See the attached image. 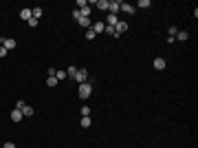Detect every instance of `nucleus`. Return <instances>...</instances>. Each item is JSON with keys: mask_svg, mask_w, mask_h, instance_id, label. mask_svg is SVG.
Instances as JSON below:
<instances>
[{"mask_svg": "<svg viewBox=\"0 0 198 148\" xmlns=\"http://www.w3.org/2000/svg\"><path fill=\"white\" fill-rule=\"evenodd\" d=\"M77 93H79L82 99H88L90 93H92V84H90V82H84V84H79V91H77Z\"/></svg>", "mask_w": 198, "mask_h": 148, "instance_id": "obj_1", "label": "nucleus"}, {"mask_svg": "<svg viewBox=\"0 0 198 148\" xmlns=\"http://www.w3.org/2000/svg\"><path fill=\"white\" fill-rule=\"evenodd\" d=\"M108 11H110L112 16H117V13L121 11V2H119V0H108Z\"/></svg>", "mask_w": 198, "mask_h": 148, "instance_id": "obj_2", "label": "nucleus"}, {"mask_svg": "<svg viewBox=\"0 0 198 148\" xmlns=\"http://www.w3.org/2000/svg\"><path fill=\"white\" fill-rule=\"evenodd\" d=\"M0 47H5L7 51H13L16 49V40L13 38H0Z\"/></svg>", "mask_w": 198, "mask_h": 148, "instance_id": "obj_3", "label": "nucleus"}, {"mask_svg": "<svg viewBox=\"0 0 198 148\" xmlns=\"http://www.w3.org/2000/svg\"><path fill=\"white\" fill-rule=\"evenodd\" d=\"M73 80H77L79 84H84V82H88V71H86V69H77V75H75Z\"/></svg>", "mask_w": 198, "mask_h": 148, "instance_id": "obj_4", "label": "nucleus"}, {"mask_svg": "<svg viewBox=\"0 0 198 148\" xmlns=\"http://www.w3.org/2000/svg\"><path fill=\"white\" fill-rule=\"evenodd\" d=\"M115 31H117L119 35H121V33H126V31H128V22H126V20H119V22L115 24Z\"/></svg>", "mask_w": 198, "mask_h": 148, "instance_id": "obj_5", "label": "nucleus"}, {"mask_svg": "<svg viewBox=\"0 0 198 148\" xmlns=\"http://www.w3.org/2000/svg\"><path fill=\"white\" fill-rule=\"evenodd\" d=\"M121 11H126L128 16H134V13H137V9L132 7V5H128V2H121Z\"/></svg>", "mask_w": 198, "mask_h": 148, "instance_id": "obj_6", "label": "nucleus"}, {"mask_svg": "<svg viewBox=\"0 0 198 148\" xmlns=\"http://www.w3.org/2000/svg\"><path fill=\"white\" fill-rule=\"evenodd\" d=\"M22 117H24V115H22V110H18V108L11 110V119H13L16 124H18V122H22Z\"/></svg>", "mask_w": 198, "mask_h": 148, "instance_id": "obj_7", "label": "nucleus"}, {"mask_svg": "<svg viewBox=\"0 0 198 148\" xmlns=\"http://www.w3.org/2000/svg\"><path fill=\"white\" fill-rule=\"evenodd\" d=\"M90 29L95 31V33H103V29H106V22H95V24L90 27Z\"/></svg>", "mask_w": 198, "mask_h": 148, "instance_id": "obj_8", "label": "nucleus"}, {"mask_svg": "<svg viewBox=\"0 0 198 148\" xmlns=\"http://www.w3.org/2000/svg\"><path fill=\"white\" fill-rule=\"evenodd\" d=\"M152 64H154V69H156V71H163V69H165V60H163V58H156Z\"/></svg>", "mask_w": 198, "mask_h": 148, "instance_id": "obj_9", "label": "nucleus"}, {"mask_svg": "<svg viewBox=\"0 0 198 148\" xmlns=\"http://www.w3.org/2000/svg\"><path fill=\"white\" fill-rule=\"evenodd\" d=\"M82 27H84V29H90V27H92V22H90V18H79V20H77Z\"/></svg>", "mask_w": 198, "mask_h": 148, "instance_id": "obj_10", "label": "nucleus"}, {"mask_svg": "<svg viewBox=\"0 0 198 148\" xmlns=\"http://www.w3.org/2000/svg\"><path fill=\"white\" fill-rule=\"evenodd\" d=\"M117 22H119V18H117V16H112V13H108V20H106V24H108V27H115Z\"/></svg>", "mask_w": 198, "mask_h": 148, "instance_id": "obj_11", "label": "nucleus"}, {"mask_svg": "<svg viewBox=\"0 0 198 148\" xmlns=\"http://www.w3.org/2000/svg\"><path fill=\"white\" fill-rule=\"evenodd\" d=\"M20 18H22V20H29V18H33L31 9H22V11H20Z\"/></svg>", "mask_w": 198, "mask_h": 148, "instance_id": "obj_12", "label": "nucleus"}, {"mask_svg": "<svg viewBox=\"0 0 198 148\" xmlns=\"http://www.w3.org/2000/svg\"><path fill=\"white\" fill-rule=\"evenodd\" d=\"M103 33H106V35H115V38H119V33L115 31V27H108V24H106V29H103Z\"/></svg>", "mask_w": 198, "mask_h": 148, "instance_id": "obj_13", "label": "nucleus"}, {"mask_svg": "<svg viewBox=\"0 0 198 148\" xmlns=\"http://www.w3.org/2000/svg\"><path fill=\"white\" fill-rule=\"evenodd\" d=\"M31 13H33V18L37 20V18H42V13H44V11H42V7H33V9H31Z\"/></svg>", "mask_w": 198, "mask_h": 148, "instance_id": "obj_14", "label": "nucleus"}, {"mask_svg": "<svg viewBox=\"0 0 198 148\" xmlns=\"http://www.w3.org/2000/svg\"><path fill=\"white\" fill-rule=\"evenodd\" d=\"M137 7H141V9H150V7H152V0H139Z\"/></svg>", "mask_w": 198, "mask_h": 148, "instance_id": "obj_15", "label": "nucleus"}, {"mask_svg": "<svg viewBox=\"0 0 198 148\" xmlns=\"http://www.w3.org/2000/svg\"><path fill=\"white\" fill-rule=\"evenodd\" d=\"M97 9H101V11H108V0H99V2H95Z\"/></svg>", "mask_w": 198, "mask_h": 148, "instance_id": "obj_16", "label": "nucleus"}, {"mask_svg": "<svg viewBox=\"0 0 198 148\" xmlns=\"http://www.w3.org/2000/svg\"><path fill=\"white\" fill-rule=\"evenodd\" d=\"M66 78H68V75H66V71H55V80H57V82H62Z\"/></svg>", "mask_w": 198, "mask_h": 148, "instance_id": "obj_17", "label": "nucleus"}, {"mask_svg": "<svg viewBox=\"0 0 198 148\" xmlns=\"http://www.w3.org/2000/svg\"><path fill=\"white\" fill-rule=\"evenodd\" d=\"M176 38L181 40V42H185L187 38H189V33H187V31H178V33H176Z\"/></svg>", "mask_w": 198, "mask_h": 148, "instance_id": "obj_18", "label": "nucleus"}, {"mask_svg": "<svg viewBox=\"0 0 198 148\" xmlns=\"http://www.w3.org/2000/svg\"><path fill=\"white\" fill-rule=\"evenodd\" d=\"M22 115H24V117H31V115H33V108H31L29 104H26V106L22 108Z\"/></svg>", "mask_w": 198, "mask_h": 148, "instance_id": "obj_19", "label": "nucleus"}, {"mask_svg": "<svg viewBox=\"0 0 198 148\" xmlns=\"http://www.w3.org/2000/svg\"><path fill=\"white\" fill-rule=\"evenodd\" d=\"M66 75H68V78H75V75H77V69H75V67H68V69H66Z\"/></svg>", "mask_w": 198, "mask_h": 148, "instance_id": "obj_20", "label": "nucleus"}, {"mask_svg": "<svg viewBox=\"0 0 198 148\" xmlns=\"http://www.w3.org/2000/svg\"><path fill=\"white\" fill-rule=\"evenodd\" d=\"M90 117H82V128H90Z\"/></svg>", "mask_w": 198, "mask_h": 148, "instance_id": "obj_21", "label": "nucleus"}, {"mask_svg": "<svg viewBox=\"0 0 198 148\" xmlns=\"http://www.w3.org/2000/svg\"><path fill=\"white\" fill-rule=\"evenodd\" d=\"M167 38H176V33H178V29H176V27H169V29H167Z\"/></svg>", "mask_w": 198, "mask_h": 148, "instance_id": "obj_22", "label": "nucleus"}, {"mask_svg": "<svg viewBox=\"0 0 198 148\" xmlns=\"http://www.w3.org/2000/svg\"><path fill=\"white\" fill-rule=\"evenodd\" d=\"M46 86H57V80H55V78H46Z\"/></svg>", "mask_w": 198, "mask_h": 148, "instance_id": "obj_23", "label": "nucleus"}, {"mask_svg": "<svg viewBox=\"0 0 198 148\" xmlns=\"http://www.w3.org/2000/svg\"><path fill=\"white\" fill-rule=\"evenodd\" d=\"M95 31H92V29H86V40H95Z\"/></svg>", "mask_w": 198, "mask_h": 148, "instance_id": "obj_24", "label": "nucleus"}, {"mask_svg": "<svg viewBox=\"0 0 198 148\" xmlns=\"http://www.w3.org/2000/svg\"><path fill=\"white\" fill-rule=\"evenodd\" d=\"M82 117H90V108L88 106H82Z\"/></svg>", "mask_w": 198, "mask_h": 148, "instance_id": "obj_25", "label": "nucleus"}, {"mask_svg": "<svg viewBox=\"0 0 198 148\" xmlns=\"http://www.w3.org/2000/svg\"><path fill=\"white\" fill-rule=\"evenodd\" d=\"M24 106H26V102H22V99H18V102H16V108H18V110H22Z\"/></svg>", "mask_w": 198, "mask_h": 148, "instance_id": "obj_26", "label": "nucleus"}, {"mask_svg": "<svg viewBox=\"0 0 198 148\" xmlns=\"http://www.w3.org/2000/svg\"><path fill=\"white\" fill-rule=\"evenodd\" d=\"M26 24H29V27H37V20H35V18H29V20H26Z\"/></svg>", "mask_w": 198, "mask_h": 148, "instance_id": "obj_27", "label": "nucleus"}, {"mask_svg": "<svg viewBox=\"0 0 198 148\" xmlns=\"http://www.w3.org/2000/svg\"><path fill=\"white\" fill-rule=\"evenodd\" d=\"M77 7L84 9V7H88V2H86V0H77Z\"/></svg>", "mask_w": 198, "mask_h": 148, "instance_id": "obj_28", "label": "nucleus"}, {"mask_svg": "<svg viewBox=\"0 0 198 148\" xmlns=\"http://www.w3.org/2000/svg\"><path fill=\"white\" fill-rule=\"evenodd\" d=\"M73 18H75V20H79V18H82V13H79V9H75V11H73Z\"/></svg>", "mask_w": 198, "mask_h": 148, "instance_id": "obj_29", "label": "nucleus"}, {"mask_svg": "<svg viewBox=\"0 0 198 148\" xmlns=\"http://www.w3.org/2000/svg\"><path fill=\"white\" fill-rule=\"evenodd\" d=\"M2 148H16V144H13V142H5V146H2Z\"/></svg>", "mask_w": 198, "mask_h": 148, "instance_id": "obj_30", "label": "nucleus"}, {"mask_svg": "<svg viewBox=\"0 0 198 148\" xmlns=\"http://www.w3.org/2000/svg\"><path fill=\"white\" fill-rule=\"evenodd\" d=\"M7 53H9V51H7L5 47H0V58H5V55H7Z\"/></svg>", "mask_w": 198, "mask_h": 148, "instance_id": "obj_31", "label": "nucleus"}]
</instances>
